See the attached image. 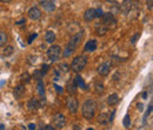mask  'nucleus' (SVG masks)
Here are the masks:
<instances>
[{
  "mask_svg": "<svg viewBox=\"0 0 153 130\" xmlns=\"http://www.w3.org/2000/svg\"><path fill=\"white\" fill-rule=\"evenodd\" d=\"M43 130H54V127L53 125H45L43 128Z\"/></svg>",
  "mask_w": 153,
  "mask_h": 130,
  "instance_id": "obj_38",
  "label": "nucleus"
},
{
  "mask_svg": "<svg viewBox=\"0 0 153 130\" xmlns=\"http://www.w3.org/2000/svg\"><path fill=\"white\" fill-rule=\"evenodd\" d=\"M141 96H143V98H145V99L147 98V92H146V91H144V92L141 94Z\"/></svg>",
  "mask_w": 153,
  "mask_h": 130,
  "instance_id": "obj_42",
  "label": "nucleus"
},
{
  "mask_svg": "<svg viewBox=\"0 0 153 130\" xmlns=\"http://www.w3.org/2000/svg\"><path fill=\"white\" fill-rule=\"evenodd\" d=\"M98 122L101 124V125H106L108 123H111V118H110V111L108 112H103L99 115V118H98Z\"/></svg>",
  "mask_w": 153,
  "mask_h": 130,
  "instance_id": "obj_11",
  "label": "nucleus"
},
{
  "mask_svg": "<svg viewBox=\"0 0 153 130\" xmlns=\"http://www.w3.org/2000/svg\"><path fill=\"white\" fill-rule=\"evenodd\" d=\"M21 24H25V20H20V21H17V25H21Z\"/></svg>",
  "mask_w": 153,
  "mask_h": 130,
  "instance_id": "obj_44",
  "label": "nucleus"
},
{
  "mask_svg": "<svg viewBox=\"0 0 153 130\" xmlns=\"http://www.w3.org/2000/svg\"><path fill=\"white\" fill-rule=\"evenodd\" d=\"M119 76H120V72H117L116 75H114V76H113V79H114V81H118V79H119V78H118Z\"/></svg>",
  "mask_w": 153,
  "mask_h": 130,
  "instance_id": "obj_40",
  "label": "nucleus"
},
{
  "mask_svg": "<svg viewBox=\"0 0 153 130\" xmlns=\"http://www.w3.org/2000/svg\"><path fill=\"white\" fill-rule=\"evenodd\" d=\"M66 107H67V109L71 114H75L76 111H78V108H79V102L74 97H68L67 101H66Z\"/></svg>",
  "mask_w": 153,
  "mask_h": 130,
  "instance_id": "obj_4",
  "label": "nucleus"
},
{
  "mask_svg": "<svg viewBox=\"0 0 153 130\" xmlns=\"http://www.w3.org/2000/svg\"><path fill=\"white\" fill-rule=\"evenodd\" d=\"M47 56L51 62H57L61 56V47L59 45H52L47 51Z\"/></svg>",
  "mask_w": 153,
  "mask_h": 130,
  "instance_id": "obj_3",
  "label": "nucleus"
},
{
  "mask_svg": "<svg viewBox=\"0 0 153 130\" xmlns=\"http://www.w3.org/2000/svg\"><path fill=\"white\" fill-rule=\"evenodd\" d=\"M48 69H49L48 65H47V64H44L43 66H41V71H40V72H41V75L44 76L45 73H47V72H48Z\"/></svg>",
  "mask_w": 153,
  "mask_h": 130,
  "instance_id": "obj_31",
  "label": "nucleus"
},
{
  "mask_svg": "<svg viewBox=\"0 0 153 130\" xmlns=\"http://www.w3.org/2000/svg\"><path fill=\"white\" fill-rule=\"evenodd\" d=\"M7 34L4 31H0V46H5L7 43Z\"/></svg>",
  "mask_w": 153,
  "mask_h": 130,
  "instance_id": "obj_24",
  "label": "nucleus"
},
{
  "mask_svg": "<svg viewBox=\"0 0 153 130\" xmlns=\"http://www.w3.org/2000/svg\"><path fill=\"white\" fill-rule=\"evenodd\" d=\"M95 31H97V34L98 36H105L108 31V26H106L105 24L103 25H98L97 27H95Z\"/></svg>",
  "mask_w": 153,
  "mask_h": 130,
  "instance_id": "obj_18",
  "label": "nucleus"
},
{
  "mask_svg": "<svg viewBox=\"0 0 153 130\" xmlns=\"http://www.w3.org/2000/svg\"><path fill=\"white\" fill-rule=\"evenodd\" d=\"M20 78H21V82H22V83H28V82L31 81V76H30L28 72H24V73L20 76Z\"/></svg>",
  "mask_w": 153,
  "mask_h": 130,
  "instance_id": "obj_26",
  "label": "nucleus"
},
{
  "mask_svg": "<svg viewBox=\"0 0 153 130\" xmlns=\"http://www.w3.org/2000/svg\"><path fill=\"white\" fill-rule=\"evenodd\" d=\"M139 38H140V32H138V33H135L134 36H132V37H131V44L134 45Z\"/></svg>",
  "mask_w": 153,
  "mask_h": 130,
  "instance_id": "obj_29",
  "label": "nucleus"
},
{
  "mask_svg": "<svg viewBox=\"0 0 153 130\" xmlns=\"http://www.w3.org/2000/svg\"><path fill=\"white\" fill-rule=\"evenodd\" d=\"M151 111H152V104H150V107H148V109H147V111H146L145 116H144V122H146V118L148 117V115L151 114Z\"/></svg>",
  "mask_w": 153,
  "mask_h": 130,
  "instance_id": "obj_34",
  "label": "nucleus"
},
{
  "mask_svg": "<svg viewBox=\"0 0 153 130\" xmlns=\"http://www.w3.org/2000/svg\"><path fill=\"white\" fill-rule=\"evenodd\" d=\"M76 47H78V45H75L73 42H68L67 45L65 46V49H64V57H70L73 52L76 50Z\"/></svg>",
  "mask_w": 153,
  "mask_h": 130,
  "instance_id": "obj_9",
  "label": "nucleus"
},
{
  "mask_svg": "<svg viewBox=\"0 0 153 130\" xmlns=\"http://www.w3.org/2000/svg\"><path fill=\"white\" fill-rule=\"evenodd\" d=\"M53 124H54V128L62 129L66 125V117L64 116L62 114L54 115V117H53Z\"/></svg>",
  "mask_w": 153,
  "mask_h": 130,
  "instance_id": "obj_5",
  "label": "nucleus"
},
{
  "mask_svg": "<svg viewBox=\"0 0 153 130\" xmlns=\"http://www.w3.org/2000/svg\"><path fill=\"white\" fill-rule=\"evenodd\" d=\"M59 69L64 72H67L68 71V66H67V64H60L59 65Z\"/></svg>",
  "mask_w": 153,
  "mask_h": 130,
  "instance_id": "obj_32",
  "label": "nucleus"
},
{
  "mask_svg": "<svg viewBox=\"0 0 153 130\" xmlns=\"http://www.w3.org/2000/svg\"><path fill=\"white\" fill-rule=\"evenodd\" d=\"M74 82H75V84H76V86H78V88L84 89V90H87V85L85 84L84 79H83V78L79 75H76V77L74 78Z\"/></svg>",
  "mask_w": 153,
  "mask_h": 130,
  "instance_id": "obj_19",
  "label": "nucleus"
},
{
  "mask_svg": "<svg viewBox=\"0 0 153 130\" xmlns=\"http://www.w3.org/2000/svg\"><path fill=\"white\" fill-rule=\"evenodd\" d=\"M97 46H98V43L95 39H92V40H88L86 44H85V51H88V52H93L97 50Z\"/></svg>",
  "mask_w": 153,
  "mask_h": 130,
  "instance_id": "obj_15",
  "label": "nucleus"
},
{
  "mask_svg": "<svg viewBox=\"0 0 153 130\" xmlns=\"http://www.w3.org/2000/svg\"><path fill=\"white\" fill-rule=\"evenodd\" d=\"M34 77H38V79H41L43 75H41L40 71H34Z\"/></svg>",
  "mask_w": 153,
  "mask_h": 130,
  "instance_id": "obj_36",
  "label": "nucleus"
},
{
  "mask_svg": "<svg viewBox=\"0 0 153 130\" xmlns=\"http://www.w3.org/2000/svg\"><path fill=\"white\" fill-rule=\"evenodd\" d=\"M103 18V24H105L106 26H111V25H114V16L112 12H107V13H104V16L101 17Z\"/></svg>",
  "mask_w": 153,
  "mask_h": 130,
  "instance_id": "obj_10",
  "label": "nucleus"
},
{
  "mask_svg": "<svg viewBox=\"0 0 153 130\" xmlns=\"http://www.w3.org/2000/svg\"><path fill=\"white\" fill-rule=\"evenodd\" d=\"M118 102H119V96L117 94H112L107 98V103L110 104V105H114V104H117Z\"/></svg>",
  "mask_w": 153,
  "mask_h": 130,
  "instance_id": "obj_21",
  "label": "nucleus"
},
{
  "mask_svg": "<svg viewBox=\"0 0 153 130\" xmlns=\"http://www.w3.org/2000/svg\"><path fill=\"white\" fill-rule=\"evenodd\" d=\"M95 18V10L94 8H88L84 13V19L85 21H92Z\"/></svg>",
  "mask_w": 153,
  "mask_h": 130,
  "instance_id": "obj_16",
  "label": "nucleus"
},
{
  "mask_svg": "<svg viewBox=\"0 0 153 130\" xmlns=\"http://www.w3.org/2000/svg\"><path fill=\"white\" fill-rule=\"evenodd\" d=\"M137 109H138L139 111H143V110H144V105H143V103H138V104H137Z\"/></svg>",
  "mask_w": 153,
  "mask_h": 130,
  "instance_id": "obj_37",
  "label": "nucleus"
},
{
  "mask_svg": "<svg viewBox=\"0 0 153 130\" xmlns=\"http://www.w3.org/2000/svg\"><path fill=\"white\" fill-rule=\"evenodd\" d=\"M95 110H97V103L93 99H87L83 104V110H81L84 118L92 120L95 115Z\"/></svg>",
  "mask_w": 153,
  "mask_h": 130,
  "instance_id": "obj_1",
  "label": "nucleus"
},
{
  "mask_svg": "<svg viewBox=\"0 0 153 130\" xmlns=\"http://www.w3.org/2000/svg\"><path fill=\"white\" fill-rule=\"evenodd\" d=\"M45 39H46V42L49 43V44L54 43V40H56V34H54V32L53 31H47L46 34H45Z\"/></svg>",
  "mask_w": 153,
  "mask_h": 130,
  "instance_id": "obj_20",
  "label": "nucleus"
},
{
  "mask_svg": "<svg viewBox=\"0 0 153 130\" xmlns=\"http://www.w3.org/2000/svg\"><path fill=\"white\" fill-rule=\"evenodd\" d=\"M0 129H1V130H3V129H5V127H4V124H0Z\"/></svg>",
  "mask_w": 153,
  "mask_h": 130,
  "instance_id": "obj_45",
  "label": "nucleus"
},
{
  "mask_svg": "<svg viewBox=\"0 0 153 130\" xmlns=\"http://www.w3.org/2000/svg\"><path fill=\"white\" fill-rule=\"evenodd\" d=\"M54 88H56V90L58 91V92H59V94H61V92H62V91H64V90L61 89V86H59V85H57V84H54Z\"/></svg>",
  "mask_w": 153,
  "mask_h": 130,
  "instance_id": "obj_39",
  "label": "nucleus"
},
{
  "mask_svg": "<svg viewBox=\"0 0 153 130\" xmlns=\"http://www.w3.org/2000/svg\"><path fill=\"white\" fill-rule=\"evenodd\" d=\"M40 5L47 11V12H52L56 10V4L53 0H44V1L40 3Z\"/></svg>",
  "mask_w": 153,
  "mask_h": 130,
  "instance_id": "obj_12",
  "label": "nucleus"
},
{
  "mask_svg": "<svg viewBox=\"0 0 153 130\" xmlns=\"http://www.w3.org/2000/svg\"><path fill=\"white\" fill-rule=\"evenodd\" d=\"M38 92H39L41 98H45V88L41 79H39V82H38Z\"/></svg>",
  "mask_w": 153,
  "mask_h": 130,
  "instance_id": "obj_23",
  "label": "nucleus"
},
{
  "mask_svg": "<svg viewBox=\"0 0 153 130\" xmlns=\"http://www.w3.org/2000/svg\"><path fill=\"white\" fill-rule=\"evenodd\" d=\"M86 64H87L86 57H84V56H78V57H75V58L73 59V62H72V64H71V69H72L74 72H76V73H80V72L85 69Z\"/></svg>",
  "mask_w": 153,
  "mask_h": 130,
  "instance_id": "obj_2",
  "label": "nucleus"
},
{
  "mask_svg": "<svg viewBox=\"0 0 153 130\" xmlns=\"http://www.w3.org/2000/svg\"><path fill=\"white\" fill-rule=\"evenodd\" d=\"M25 86L24 85H17L16 88H14V90H13V96L17 98V99H19V98H21L24 95H25Z\"/></svg>",
  "mask_w": 153,
  "mask_h": 130,
  "instance_id": "obj_13",
  "label": "nucleus"
},
{
  "mask_svg": "<svg viewBox=\"0 0 153 130\" xmlns=\"http://www.w3.org/2000/svg\"><path fill=\"white\" fill-rule=\"evenodd\" d=\"M37 37H38V34H37V33L31 34V36H30V38H28V40H27V43H28V44H32V43H33V40H34V39H35Z\"/></svg>",
  "mask_w": 153,
  "mask_h": 130,
  "instance_id": "obj_33",
  "label": "nucleus"
},
{
  "mask_svg": "<svg viewBox=\"0 0 153 130\" xmlns=\"http://www.w3.org/2000/svg\"><path fill=\"white\" fill-rule=\"evenodd\" d=\"M104 16V11L101 8H97L95 10V18H101Z\"/></svg>",
  "mask_w": 153,
  "mask_h": 130,
  "instance_id": "obj_30",
  "label": "nucleus"
},
{
  "mask_svg": "<svg viewBox=\"0 0 153 130\" xmlns=\"http://www.w3.org/2000/svg\"><path fill=\"white\" fill-rule=\"evenodd\" d=\"M133 7V0H124L120 6V11L123 14H129Z\"/></svg>",
  "mask_w": 153,
  "mask_h": 130,
  "instance_id": "obj_7",
  "label": "nucleus"
},
{
  "mask_svg": "<svg viewBox=\"0 0 153 130\" xmlns=\"http://www.w3.org/2000/svg\"><path fill=\"white\" fill-rule=\"evenodd\" d=\"M76 88H78V86H76V84H75L74 79H73V81H71V82H68V84H67V91H68V94H70V95L75 94Z\"/></svg>",
  "mask_w": 153,
  "mask_h": 130,
  "instance_id": "obj_22",
  "label": "nucleus"
},
{
  "mask_svg": "<svg viewBox=\"0 0 153 130\" xmlns=\"http://www.w3.org/2000/svg\"><path fill=\"white\" fill-rule=\"evenodd\" d=\"M83 38H84V30H81L80 32H78L76 34H74L73 37H72V39H71V42H73L75 45H80V43H81V40H83Z\"/></svg>",
  "mask_w": 153,
  "mask_h": 130,
  "instance_id": "obj_17",
  "label": "nucleus"
},
{
  "mask_svg": "<svg viewBox=\"0 0 153 130\" xmlns=\"http://www.w3.org/2000/svg\"><path fill=\"white\" fill-rule=\"evenodd\" d=\"M14 52V49H13V46H7V47H5L4 49V56H11L12 53Z\"/></svg>",
  "mask_w": 153,
  "mask_h": 130,
  "instance_id": "obj_28",
  "label": "nucleus"
},
{
  "mask_svg": "<svg viewBox=\"0 0 153 130\" xmlns=\"http://www.w3.org/2000/svg\"><path fill=\"white\" fill-rule=\"evenodd\" d=\"M110 70H111V64L108 62H105V63H101L99 66H98V73L100 76H107L110 73Z\"/></svg>",
  "mask_w": 153,
  "mask_h": 130,
  "instance_id": "obj_8",
  "label": "nucleus"
},
{
  "mask_svg": "<svg viewBox=\"0 0 153 130\" xmlns=\"http://www.w3.org/2000/svg\"><path fill=\"white\" fill-rule=\"evenodd\" d=\"M28 129H31V130H33V129H35V124H34V123H31V124L28 125Z\"/></svg>",
  "mask_w": 153,
  "mask_h": 130,
  "instance_id": "obj_41",
  "label": "nucleus"
},
{
  "mask_svg": "<svg viewBox=\"0 0 153 130\" xmlns=\"http://www.w3.org/2000/svg\"><path fill=\"white\" fill-rule=\"evenodd\" d=\"M103 91H104V84L100 82L95 83V92L100 95V94H103Z\"/></svg>",
  "mask_w": 153,
  "mask_h": 130,
  "instance_id": "obj_27",
  "label": "nucleus"
},
{
  "mask_svg": "<svg viewBox=\"0 0 153 130\" xmlns=\"http://www.w3.org/2000/svg\"><path fill=\"white\" fill-rule=\"evenodd\" d=\"M27 107L31 111H35V110H38L40 108V102L38 99H35V98H31L27 103Z\"/></svg>",
  "mask_w": 153,
  "mask_h": 130,
  "instance_id": "obj_14",
  "label": "nucleus"
},
{
  "mask_svg": "<svg viewBox=\"0 0 153 130\" xmlns=\"http://www.w3.org/2000/svg\"><path fill=\"white\" fill-rule=\"evenodd\" d=\"M146 5H147V8L150 11L153 10V0H146Z\"/></svg>",
  "mask_w": 153,
  "mask_h": 130,
  "instance_id": "obj_35",
  "label": "nucleus"
},
{
  "mask_svg": "<svg viewBox=\"0 0 153 130\" xmlns=\"http://www.w3.org/2000/svg\"><path fill=\"white\" fill-rule=\"evenodd\" d=\"M1 3H4V4H7V3H11V1H13V0H0Z\"/></svg>",
  "mask_w": 153,
  "mask_h": 130,
  "instance_id": "obj_43",
  "label": "nucleus"
},
{
  "mask_svg": "<svg viewBox=\"0 0 153 130\" xmlns=\"http://www.w3.org/2000/svg\"><path fill=\"white\" fill-rule=\"evenodd\" d=\"M123 125L125 128H130L131 127V117H130V115H125L124 120H123Z\"/></svg>",
  "mask_w": 153,
  "mask_h": 130,
  "instance_id": "obj_25",
  "label": "nucleus"
},
{
  "mask_svg": "<svg viewBox=\"0 0 153 130\" xmlns=\"http://www.w3.org/2000/svg\"><path fill=\"white\" fill-rule=\"evenodd\" d=\"M28 18L32 20H39L41 18V11L39 10V7H31L28 10Z\"/></svg>",
  "mask_w": 153,
  "mask_h": 130,
  "instance_id": "obj_6",
  "label": "nucleus"
}]
</instances>
